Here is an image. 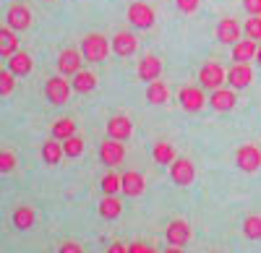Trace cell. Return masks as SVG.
Instances as JSON below:
<instances>
[{"mask_svg": "<svg viewBox=\"0 0 261 253\" xmlns=\"http://www.w3.org/2000/svg\"><path fill=\"white\" fill-rule=\"evenodd\" d=\"M107 52H110V42H107V37H102V34H86L81 39V55H84V60L99 63V60L107 58Z\"/></svg>", "mask_w": 261, "mask_h": 253, "instance_id": "cell-1", "label": "cell"}, {"mask_svg": "<svg viewBox=\"0 0 261 253\" xmlns=\"http://www.w3.org/2000/svg\"><path fill=\"white\" fill-rule=\"evenodd\" d=\"M235 164H238V170H243V173H256L261 167V149L253 144H243L241 149L235 152Z\"/></svg>", "mask_w": 261, "mask_h": 253, "instance_id": "cell-2", "label": "cell"}, {"mask_svg": "<svg viewBox=\"0 0 261 253\" xmlns=\"http://www.w3.org/2000/svg\"><path fill=\"white\" fill-rule=\"evenodd\" d=\"M71 92H73V87L63 78V73L47 78V83H45V97L53 104H65V102H68V97H71Z\"/></svg>", "mask_w": 261, "mask_h": 253, "instance_id": "cell-3", "label": "cell"}, {"mask_svg": "<svg viewBox=\"0 0 261 253\" xmlns=\"http://www.w3.org/2000/svg\"><path fill=\"white\" fill-rule=\"evenodd\" d=\"M199 81H201L204 89L214 92L227 81V71L220 66V63H206V66H201V71H199Z\"/></svg>", "mask_w": 261, "mask_h": 253, "instance_id": "cell-4", "label": "cell"}, {"mask_svg": "<svg viewBox=\"0 0 261 253\" xmlns=\"http://www.w3.org/2000/svg\"><path fill=\"white\" fill-rule=\"evenodd\" d=\"M123 159H125V146H123V141L107 138V141L99 144V162H102V164L115 167V164H120Z\"/></svg>", "mask_w": 261, "mask_h": 253, "instance_id": "cell-5", "label": "cell"}, {"mask_svg": "<svg viewBox=\"0 0 261 253\" xmlns=\"http://www.w3.org/2000/svg\"><path fill=\"white\" fill-rule=\"evenodd\" d=\"M170 178H172V183H178V185H191L193 178H196L193 162L186 159V157H175V162L170 164Z\"/></svg>", "mask_w": 261, "mask_h": 253, "instance_id": "cell-6", "label": "cell"}, {"mask_svg": "<svg viewBox=\"0 0 261 253\" xmlns=\"http://www.w3.org/2000/svg\"><path fill=\"white\" fill-rule=\"evenodd\" d=\"M178 99H180V107L186 113H199L204 104H209V99L204 97V92L199 87H183L180 94H178Z\"/></svg>", "mask_w": 261, "mask_h": 253, "instance_id": "cell-7", "label": "cell"}, {"mask_svg": "<svg viewBox=\"0 0 261 253\" xmlns=\"http://www.w3.org/2000/svg\"><path fill=\"white\" fill-rule=\"evenodd\" d=\"M8 26L13 29V32H24V29H29L32 26V11L24 6V3H18V0H16V3L8 8Z\"/></svg>", "mask_w": 261, "mask_h": 253, "instance_id": "cell-8", "label": "cell"}, {"mask_svg": "<svg viewBox=\"0 0 261 253\" xmlns=\"http://www.w3.org/2000/svg\"><path fill=\"white\" fill-rule=\"evenodd\" d=\"M165 238H167V243H170V245H178V248L188 245V240H191V224H188L186 219H175V222H170V224H167V230H165Z\"/></svg>", "mask_w": 261, "mask_h": 253, "instance_id": "cell-9", "label": "cell"}, {"mask_svg": "<svg viewBox=\"0 0 261 253\" xmlns=\"http://www.w3.org/2000/svg\"><path fill=\"white\" fill-rule=\"evenodd\" d=\"M253 81V68L251 63H235V66L227 71V83L238 92V89H246L248 83Z\"/></svg>", "mask_w": 261, "mask_h": 253, "instance_id": "cell-10", "label": "cell"}, {"mask_svg": "<svg viewBox=\"0 0 261 253\" xmlns=\"http://www.w3.org/2000/svg\"><path fill=\"white\" fill-rule=\"evenodd\" d=\"M128 21L136 29H149L151 24H154V11H151V6H146V3H130Z\"/></svg>", "mask_w": 261, "mask_h": 253, "instance_id": "cell-11", "label": "cell"}, {"mask_svg": "<svg viewBox=\"0 0 261 253\" xmlns=\"http://www.w3.org/2000/svg\"><path fill=\"white\" fill-rule=\"evenodd\" d=\"M120 191L128 196V199H136L146 191V180L141 173H134V170H128L125 175H120Z\"/></svg>", "mask_w": 261, "mask_h": 253, "instance_id": "cell-12", "label": "cell"}, {"mask_svg": "<svg viewBox=\"0 0 261 253\" xmlns=\"http://www.w3.org/2000/svg\"><path fill=\"white\" fill-rule=\"evenodd\" d=\"M81 60H84L81 50H63L58 58V71L63 76H76L81 71Z\"/></svg>", "mask_w": 261, "mask_h": 253, "instance_id": "cell-13", "label": "cell"}, {"mask_svg": "<svg viewBox=\"0 0 261 253\" xmlns=\"http://www.w3.org/2000/svg\"><path fill=\"white\" fill-rule=\"evenodd\" d=\"M130 133H134V123H130V118L115 115V118L107 120V136H110V138L125 141V138H130Z\"/></svg>", "mask_w": 261, "mask_h": 253, "instance_id": "cell-14", "label": "cell"}, {"mask_svg": "<svg viewBox=\"0 0 261 253\" xmlns=\"http://www.w3.org/2000/svg\"><path fill=\"white\" fill-rule=\"evenodd\" d=\"M160 73H162V60L157 55H151V52L144 55L141 63H139V78L146 81V83H151V81L160 78Z\"/></svg>", "mask_w": 261, "mask_h": 253, "instance_id": "cell-15", "label": "cell"}, {"mask_svg": "<svg viewBox=\"0 0 261 253\" xmlns=\"http://www.w3.org/2000/svg\"><path fill=\"white\" fill-rule=\"evenodd\" d=\"M235 102H238V97H235V89L230 87V89H214L212 92V97H209V104H212V110H217V113H227V110H232L235 107Z\"/></svg>", "mask_w": 261, "mask_h": 253, "instance_id": "cell-16", "label": "cell"}, {"mask_svg": "<svg viewBox=\"0 0 261 253\" xmlns=\"http://www.w3.org/2000/svg\"><path fill=\"white\" fill-rule=\"evenodd\" d=\"M32 68H34V60H32V55L24 52V50H16V52L8 58V71H11L13 76H29Z\"/></svg>", "mask_w": 261, "mask_h": 253, "instance_id": "cell-17", "label": "cell"}, {"mask_svg": "<svg viewBox=\"0 0 261 253\" xmlns=\"http://www.w3.org/2000/svg\"><path fill=\"white\" fill-rule=\"evenodd\" d=\"M139 47V39L134 34H128V32H118L113 37V52L120 55V58H128V55H134Z\"/></svg>", "mask_w": 261, "mask_h": 253, "instance_id": "cell-18", "label": "cell"}, {"mask_svg": "<svg viewBox=\"0 0 261 253\" xmlns=\"http://www.w3.org/2000/svg\"><path fill=\"white\" fill-rule=\"evenodd\" d=\"M238 37H241V24H238L235 18H222L220 26H217V39H220L222 45H235Z\"/></svg>", "mask_w": 261, "mask_h": 253, "instance_id": "cell-19", "label": "cell"}, {"mask_svg": "<svg viewBox=\"0 0 261 253\" xmlns=\"http://www.w3.org/2000/svg\"><path fill=\"white\" fill-rule=\"evenodd\" d=\"M256 39H238L232 45V60L235 63H251L256 60Z\"/></svg>", "mask_w": 261, "mask_h": 253, "instance_id": "cell-20", "label": "cell"}, {"mask_svg": "<svg viewBox=\"0 0 261 253\" xmlns=\"http://www.w3.org/2000/svg\"><path fill=\"white\" fill-rule=\"evenodd\" d=\"M71 87H73V92H79V94H89V92L97 89V76H94L92 71H79Z\"/></svg>", "mask_w": 261, "mask_h": 253, "instance_id": "cell-21", "label": "cell"}, {"mask_svg": "<svg viewBox=\"0 0 261 253\" xmlns=\"http://www.w3.org/2000/svg\"><path fill=\"white\" fill-rule=\"evenodd\" d=\"M18 50V37H16V32L8 26H3L0 29V58H11L13 52Z\"/></svg>", "mask_w": 261, "mask_h": 253, "instance_id": "cell-22", "label": "cell"}, {"mask_svg": "<svg viewBox=\"0 0 261 253\" xmlns=\"http://www.w3.org/2000/svg\"><path fill=\"white\" fill-rule=\"evenodd\" d=\"M123 212V204L118 196H105L102 204H99V217L102 219H118Z\"/></svg>", "mask_w": 261, "mask_h": 253, "instance_id": "cell-23", "label": "cell"}, {"mask_svg": "<svg viewBox=\"0 0 261 253\" xmlns=\"http://www.w3.org/2000/svg\"><path fill=\"white\" fill-rule=\"evenodd\" d=\"M42 159H45L47 164H58L63 159V144L58 138H50L42 144Z\"/></svg>", "mask_w": 261, "mask_h": 253, "instance_id": "cell-24", "label": "cell"}, {"mask_svg": "<svg viewBox=\"0 0 261 253\" xmlns=\"http://www.w3.org/2000/svg\"><path fill=\"white\" fill-rule=\"evenodd\" d=\"M73 133H76V123H73L71 118H60V120L53 123V138L65 141V138L73 136Z\"/></svg>", "mask_w": 261, "mask_h": 253, "instance_id": "cell-25", "label": "cell"}, {"mask_svg": "<svg viewBox=\"0 0 261 253\" xmlns=\"http://www.w3.org/2000/svg\"><path fill=\"white\" fill-rule=\"evenodd\" d=\"M34 219H37V214H34L32 206H18L16 212H13V224L18 230H29L34 224Z\"/></svg>", "mask_w": 261, "mask_h": 253, "instance_id": "cell-26", "label": "cell"}, {"mask_svg": "<svg viewBox=\"0 0 261 253\" xmlns=\"http://www.w3.org/2000/svg\"><path fill=\"white\" fill-rule=\"evenodd\" d=\"M154 162H160V164H172L175 162V149H172L170 141H157L154 144Z\"/></svg>", "mask_w": 261, "mask_h": 253, "instance_id": "cell-27", "label": "cell"}, {"mask_svg": "<svg viewBox=\"0 0 261 253\" xmlns=\"http://www.w3.org/2000/svg\"><path fill=\"white\" fill-rule=\"evenodd\" d=\"M167 97H170V92H167V87L162 81H151L146 87V99L151 104H162V102H167Z\"/></svg>", "mask_w": 261, "mask_h": 253, "instance_id": "cell-28", "label": "cell"}, {"mask_svg": "<svg viewBox=\"0 0 261 253\" xmlns=\"http://www.w3.org/2000/svg\"><path fill=\"white\" fill-rule=\"evenodd\" d=\"M243 235H246L248 240H261V217H258V214L246 217V222H243Z\"/></svg>", "mask_w": 261, "mask_h": 253, "instance_id": "cell-29", "label": "cell"}, {"mask_svg": "<svg viewBox=\"0 0 261 253\" xmlns=\"http://www.w3.org/2000/svg\"><path fill=\"white\" fill-rule=\"evenodd\" d=\"M63 154L65 157H81L84 154V138L81 136H68V138H65L63 141Z\"/></svg>", "mask_w": 261, "mask_h": 253, "instance_id": "cell-30", "label": "cell"}, {"mask_svg": "<svg viewBox=\"0 0 261 253\" xmlns=\"http://www.w3.org/2000/svg\"><path fill=\"white\" fill-rule=\"evenodd\" d=\"M102 191H105V196H115V193L120 191V175L107 173V175L102 178Z\"/></svg>", "mask_w": 261, "mask_h": 253, "instance_id": "cell-31", "label": "cell"}, {"mask_svg": "<svg viewBox=\"0 0 261 253\" xmlns=\"http://www.w3.org/2000/svg\"><path fill=\"white\" fill-rule=\"evenodd\" d=\"M16 170V154L8 149H0V175H8Z\"/></svg>", "mask_w": 261, "mask_h": 253, "instance_id": "cell-32", "label": "cell"}, {"mask_svg": "<svg viewBox=\"0 0 261 253\" xmlns=\"http://www.w3.org/2000/svg\"><path fill=\"white\" fill-rule=\"evenodd\" d=\"M16 89V76L11 71H0V97H8Z\"/></svg>", "mask_w": 261, "mask_h": 253, "instance_id": "cell-33", "label": "cell"}, {"mask_svg": "<svg viewBox=\"0 0 261 253\" xmlns=\"http://www.w3.org/2000/svg\"><path fill=\"white\" fill-rule=\"evenodd\" d=\"M246 34H248V39H261V16H248Z\"/></svg>", "mask_w": 261, "mask_h": 253, "instance_id": "cell-34", "label": "cell"}, {"mask_svg": "<svg viewBox=\"0 0 261 253\" xmlns=\"http://www.w3.org/2000/svg\"><path fill=\"white\" fill-rule=\"evenodd\" d=\"M243 8L248 16H261V0H243Z\"/></svg>", "mask_w": 261, "mask_h": 253, "instance_id": "cell-35", "label": "cell"}, {"mask_svg": "<svg viewBox=\"0 0 261 253\" xmlns=\"http://www.w3.org/2000/svg\"><path fill=\"white\" fill-rule=\"evenodd\" d=\"M58 253H84V248H81L79 243H73V240H65V243L58 248Z\"/></svg>", "mask_w": 261, "mask_h": 253, "instance_id": "cell-36", "label": "cell"}, {"mask_svg": "<svg viewBox=\"0 0 261 253\" xmlns=\"http://www.w3.org/2000/svg\"><path fill=\"white\" fill-rule=\"evenodd\" d=\"M178 8L183 13H193L196 8H199V0H178Z\"/></svg>", "mask_w": 261, "mask_h": 253, "instance_id": "cell-37", "label": "cell"}, {"mask_svg": "<svg viewBox=\"0 0 261 253\" xmlns=\"http://www.w3.org/2000/svg\"><path fill=\"white\" fill-rule=\"evenodd\" d=\"M149 250V245H144V243H130L128 245V253H146Z\"/></svg>", "mask_w": 261, "mask_h": 253, "instance_id": "cell-38", "label": "cell"}, {"mask_svg": "<svg viewBox=\"0 0 261 253\" xmlns=\"http://www.w3.org/2000/svg\"><path fill=\"white\" fill-rule=\"evenodd\" d=\"M107 253H128V245L125 243H113L110 248H107Z\"/></svg>", "mask_w": 261, "mask_h": 253, "instance_id": "cell-39", "label": "cell"}, {"mask_svg": "<svg viewBox=\"0 0 261 253\" xmlns=\"http://www.w3.org/2000/svg\"><path fill=\"white\" fill-rule=\"evenodd\" d=\"M165 253H183V248H178V245H167Z\"/></svg>", "mask_w": 261, "mask_h": 253, "instance_id": "cell-40", "label": "cell"}, {"mask_svg": "<svg viewBox=\"0 0 261 253\" xmlns=\"http://www.w3.org/2000/svg\"><path fill=\"white\" fill-rule=\"evenodd\" d=\"M256 63H258V66H261V47L256 50Z\"/></svg>", "mask_w": 261, "mask_h": 253, "instance_id": "cell-41", "label": "cell"}, {"mask_svg": "<svg viewBox=\"0 0 261 253\" xmlns=\"http://www.w3.org/2000/svg\"><path fill=\"white\" fill-rule=\"evenodd\" d=\"M146 253H157V250H154V248H149V250H146Z\"/></svg>", "mask_w": 261, "mask_h": 253, "instance_id": "cell-42", "label": "cell"}]
</instances>
